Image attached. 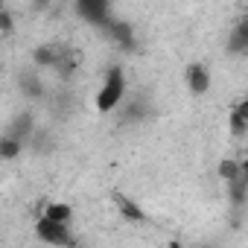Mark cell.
<instances>
[{"instance_id":"cell-5","label":"cell","mask_w":248,"mask_h":248,"mask_svg":"<svg viewBox=\"0 0 248 248\" xmlns=\"http://www.w3.org/2000/svg\"><path fill=\"white\" fill-rule=\"evenodd\" d=\"M231 132H233V135L248 132V96L239 99V102L233 105V111H231Z\"/></svg>"},{"instance_id":"cell-4","label":"cell","mask_w":248,"mask_h":248,"mask_svg":"<svg viewBox=\"0 0 248 248\" xmlns=\"http://www.w3.org/2000/svg\"><path fill=\"white\" fill-rule=\"evenodd\" d=\"M231 50L233 53H248V12L242 18H236V24L231 30Z\"/></svg>"},{"instance_id":"cell-3","label":"cell","mask_w":248,"mask_h":248,"mask_svg":"<svg viewBox=\"0 0 248 248\" xmlns=\"http://www.w3.org/2000/svg\"><path fill=\"white\" fill-rule=\"evenodd\" d=\"M187 88H190V93H196V96L207 93V91H210V70H207L204 64H190V67H187Z\"/></svg>"},{"instance_id":"cell-9","label":"cell","mask_w":248,"mask_h":248,"mask_svg":"<svg viewBox=\"0 0 248 248\" xmlns=\"http://www.w3.org/2000/svg\"><path fill=\"white\" fill-rule=\"evenodd\" d=\"M105 30H108V32H111V38H114V41H120L123 47H132V30H129V24H108Z\"/></svg>"},{"instance_id":"cell-1","label":"cell","mask_w":248,"mask_h":248,"mask_svg":"<svg viewBox=\"0 0 248 248\" xmlns=\"http://www.w3.org/2000/svg\"><path fill=\"white\" fill-rule=\"evenodd\" d=\"M123 96H126V73H123V67H108L105 73V82L96 93V108L99 114H111L117 111V105L123 102Z\"/></svg>"},{"instance_id":"cell-2","label":"cell","mask_w":248,"mask_h":248,"mask_svg":"<svg viewBox=\"0 0 248 248\" xmlns=\"http://www.w3.org/2000/svg\"><path fill=\"white\" fill-rule=\"evenodd\" d=\"M35 233H38L41 242L56 245V248H70V245H73L70 228L62 225V222H53V219H47V216H41V219L35 222Z\"/></svg>"},{"instance_id":"cell-8","label":"cell","mask_w":248,"mask_h":248,"mask_svg":"<svg viewBox=\"0 0 248 248\" xmlns=\"http://www.w3.org/2000/svg\"><path fill=\"white\" fill-rule=\"evenodd\" d=\"M44 216L47 219H53V222H62V225H67L70 222V216H73V210L67 207V204H47V210H44Z\"/></svg>"},{"instance_id":"cell-7","label":"cell","mask_w":248,"mask_h":248,"mask_svg":"<svg viewBox=\"0 0 248 248\" xmlns=\"http://www.w3.org/2000/svg\"><path fill=\"white\" fill-rule=\"evenodd\" d=\"M114 204H117V210L126 216V219H132V222H143V210H140L135 202H129L123 193H114Z\"/></svg>"},{"instance_id":"cell-6","label":"cell","mask_w":248,"mask_h":248,"mask_svg":"<svg viewBox=\"0 0 248 248\" xmlns=\"http://www.w3.org/2000/svg\"><path fill=\"white\" fill-rule=\"evenodd\" d=\"M79 12H82L91 24H99V27H108V24H111V21H108V6H105V3H82Z\"/></svg>"}]
</instances>
